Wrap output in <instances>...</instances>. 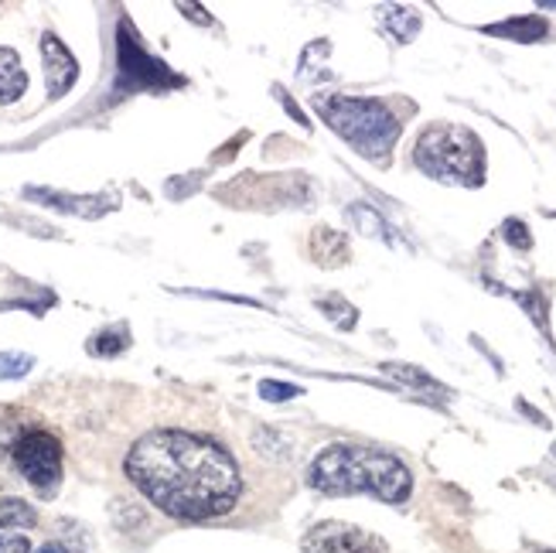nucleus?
Instances as JSON below:
<instances>
[{
    "mask_svg": "<svg viewBox=\"0 0 556 553\" xmlns=\"http://www.w3.org/2000/svg\"><path fill=\"white\" fill-rule=\"evenodd\" d=\"M38 553H68V550H65L62 543H45V546H41Z\"/></svg>",
    "mask_w": 556,
    "mask_h": 553,
    "instance_id": "22",
    "label": "nucleus"
},
{
    "mask_svg": "<svg viewBox=\"0 0 556 553\" xmlns=\"http://www.w3.org/2000/svg\"><path fill=\"white\" fill-rule=\"evenodd\" d=\"M41 65H45L48 96H52V100H62V96L72 89V83H76V76H79V62L62 45V38L52 35V32L41 35Z\"/></svg>",
    "mask_w": 556,
    "mask_h": 553,
    "instance_id": "8",
    "label": "nucleus"
},
{
    "mask_svg": "<svg viewBox=\"0 0 556 553\" xmlns=\"http://www.w3.org/2000/svg\"><path fill=\"white\" fill-rule=\"evenodd\" d=\"M379 17H382V28L390 32L400 45L414 41L420 35V17H417V11H409V8L386 4V8H379Z\"/></svg>",
    "mask_w": 556,
    "mask_h": 553,
    "instance_id": "12",
    "label": "nucleus"
},
{
    "mask_svg": "<svg viewBox=\"0 0 556 553\" xmlns=\"http://www.w3.org/2000/svg\"><path fill=\"white\" fill-rule=\"evenodd\" d=\"M24 89H28V72H24L14 48L0 45V106L17 103Z\"/></svg>",
    "mask_w": 556,
    "mask_h": 553,
    "instance_id": "10",
    "label": "nucleus"
},
{
    "mask_svg": "<svg viewBox=\"0 0 556 553\" xmlns=\"http://www.w3.org/2000/svg\"><path fill=\"white\" fill-rule=\"evenodd\" d=\"M178 11H185V14H195L191 21H199V24H208V21H212V17H208L202 8H195V4H178Z\"/></svg>",
    "mask_w": 556,
    "mask_h": 553,
    "instance_id": "21",
    "label": "nucleus"
},
{
    "mask_svg": "<svg viewBox=\"0 0 556 553\" xmlns=\"http://www.w3.org/2000/svg\"><path fill=\"white\" fill-rule=\"evenodd\" d=\"M35 366V355L28 352H0V379H21Z\"/></svg>",
    "mask_w": 556,
    "mask_h": 553,
    "instance_id": "16",
    "label": "nucleus"
},
{
    "mask_svg": "<svg viewBox=\"0 0 556 553\" xmlns=\"http://www.w3.org/2000/svg\"><path fill=\"white\" fill-rule=\"evenodd\" d=\"M553 454H556V448H553Z\"/></svg>",
    "mask_w": 556,
    "mask_h": 553,
    "instance_id": "23",
    "label": "nucleus"
},
{
    "mask_svg": "<svg viewBox=\"0 0 556 553\" xmlns=\"http://www.w3.org/2000/svg\"><path fill=\"white\" fill-rule=\"evenodd\" d=\"M314 106H318L325 124L338 137L349 140L369 161H386L400 137V120L379 100H366V96H318Z\"/></svg>",
    "mask_w": 556,
    "mask_h": 553,
    "instance_id": "3",
    "label": "nucleus"
},
{
    "mask_svg": "<svg viewBox=\"0 0 556 553\" xmlns=\"http://www.w3.org/2000/svg\"><path fill=\"white\" fill-rule=\"evenodd\" d=\"M382 373H390V376H396L400 382H406V387H417V390H433V393H444V387L438 379H430L424 369H417V366H400V363H386L382 366Z\"/></svg>",
    "mask_w": 556,
    "mask_h": 553,
    "instance_id": "15",
    "label": "nucleus"
},
{
    "mask_svg": "<svg viewBox=\"0 0 556 553\" xmlns=\"http://www.w3.org/2000/svg\"><path fill=\"white\" fill-rule=\"evenodd\" d=\"M38 513L28 506L24 499H0V530H24V526H35Z\"/></svg>",
    "mask_w": 556,
    "mask_h": 553,
    "instance_id": "13",
    "label": "nucleus"
},
{
    "mask_svg": "<svg viewBox=\"0 0 556 553\" xmlns=\"http://www.w3.org/2000/svg\"><path fill=\"white\" fill-rule=\"evenodd\" d=\"M304 390L294 387V382H277V379H263L260 382V397L263 400H270V403H283V400H294L301 397Z\"/></svg>",
    "mask_w": 556,
    "mask_h": 553,
    "instance_id": "17",
    "label": "nucleus"
},
{
    "mask_svg": "<svg viewBox=\"0 0 556 553\" xmlns=\"http://www.w3.org/2000/svg\"><path fill=\"white\" fill-rule=\"evenodd\" d=\"M62 441L48 430H24V435L14 441L11 458L17 465V472L24 475V482L31 489H38L41 495H55L59 482H62Z\"/></svg>",
    "mask_w": 556,
    "mask_h": 553,
    "instance_id": "5",
    "label": "nucleus"
},
{
    "mask_svg": "<svg viewBox=\"0 0 556 553\" xmlns=\"http://www.w3.org/2000/svg\"><path fill=\"white\" fill-rule=\"evenodd\" d=\"M489 35H498V38H513L519 45H533L540 38H546V21L543 17H513V21H502V24H489L485 28Z\"/></svg>",
    "mask_w": 556,
    "mask_h": 553,
    "instance_id": "11",
    "label": "nucleus"
},
{
    "mask_svg": "<svg viewBox=\"0 0 556 553\" xmlns=\"http://www.w3.org/2000/svg\"><path fill=\"white\" fill-rule=\"evenodd\" d=\"M178 83L181 79L175 72L143 52L127 35V28L119 32V89H161V86H178Z\"/></svg>",
    "mask_w": 556,
    "mask_h": 553,
    "instance_id": "6",
    "label": "nucleus"
},
{
    "mask_svg": "<svg viewBox=\"0 0 556 553\" xmlns=\"http://www.w3.org/2000/svg\"><path fill=\"white\" fill-rule=\"evenodd\" d=\"M301 550L304 553H386L382 540H376L366 530H358L352 523H338V519L311 526L301 540Z\"/></svg>",
    "mask_w": 556,
    "mask_h": 553,
    "instance_id": "7",
    "label": "nucleus"
},
{
    "mask_svg": "<svg viewBox=\"0 0 556 553\" xmlns=\"http://www.w3.org/2000/svg\"><path fill=\"white\" fill-rule=\"evenodd\" d=\"M0 553H31V540L11 530H0Z\"/></svg>",
    "mask_w": 556,
    "mask_h": 553,
    "instance_id": "20",
    "label": "nucleus"
},
{
    "mask_svg": "<svg viewBox=\"0 0 556 553\" xmlns=\"http://www.w3.org/2000/svg\"><path fill=\"white\" fill-rule=\"evenodd\" d=\"M127 342H130L127 328H106V331L92 335V339H89V355H103V359L119 355L127 349Z\"/></svg>",
    "mask_w": 556,
    "mask_h": 553,
    "instance_id": "14",
    "label": "nucleus"
},
{
    "mask_svg": "<svg viewBox=\"0 0 556 553\" xmlns=\"http://www.w3.org/2000/svg\"><path fill=\"white\" fill-rule=\"evenodd\" d=\"M127 478L164 516L185 523L226 516L243 492V475L232 454L181 427L143 435L127 454Z\"/></svg>",
    "mask_w": 556,
    "mask_h": 553,
    "instance_id": "1",
    "label": "nucleus"
},
{
    "mask_svg": "<svg viewBox=\"0 0 556 553\" xmlns=\"http://www.w3.org/2000/svg\"><path fill=\"white\" fill-rule=\"evenodd\" d=\"M24 199L31 202H45L59 212H72V215H83V219H96V215L110 212L116 202L113 199H89V196H62V191H48V188H24Z\"/></svg>",
    "mask_w": 556,
    "mask_h": 553,
    "instance_id": "9",
    "label": "nucleus"
},
{
    "mask_svg": "<svg viewBox=\"0 0 556 553\" xmlns=\"http://www.w3.org/2000/svg\"><path fill=\"white\" fill-rule=\"evenodd\" d=\"M307 482L325 495L369 492L382 502H393V506L406 502L414 492V475L400 458L355 444H331L318 451V458L307 468Z\"/></svg>",
    "mask_w": 556,
    "mask_h": 553,
    "instance_id": "2",
    "label": "nucleus"
},
{
    "mask_svg": "<svg viewBox=\"0 0 556 553\" xmlns=\"http://www.w3.org/2000/svg\"><path fill=\"white\" fill-rule=\"evenodd\" d=\"M414 161L424 175L447 185H481L485 178V148L465 127H427L414 148Z\"/></svg>",
    "mask_w": 556,
    "mask_h": 553,
    "instance_id": "4",
    "label": "nucleus"
},
{
    "mask_svg": "<svg viewBox=\"0 0 556 553\" xmlns=\"http://www.w3.org/2000/svg\"><path fill=\"white\" fill-rule=\"evenodd\" d=\"M502 232H505V239H509V243L519 247V250H529V247H533V239H529L526 223H519V219H509V223L502 226Z\"/></svg>",
    "mask_w": 556,
    "mask_h": 553,
    "instance_id": "19",
    "label": "nucleus"
},
{
    "mask_svg": "<svg viewBox=\"0 0 556 553\" xmlns=\"http://www.w3.org/2000/svg\"><path fill=\"white\" fill-rule=\"evenodd\" d=\"M352 219H355V226H358L362 232H369V236H382V232H386L382 219H379V215H376L369 205H352Z\"/></svg>",
    "mask_w": 556,
    "mask_h": 553,
    "instance_id": "18",
    "label": "nucleus"
}]
</instances>
